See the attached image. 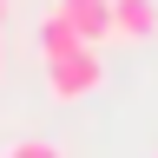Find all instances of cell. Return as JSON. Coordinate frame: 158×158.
I'll list each match as a JSON object with an SVG mask.
<instances>
[{
	"mask_svg": "<svg viewBox=\"0 0 158 158\" xmlns=\"http://www.w3.org/2000/svg\"><path fill=\"white\" fill-rule=\"evenodd\" d=\"M106 86V53L99 46H73L46 59V99L53 106H86V99Z\"/></svg>",
	"mask_w": 158,
	"mask_h": 158,
	"instance_id": "1",
	"label": "cell"
},
{
	"mask_svg": "<svg viewBox=\"0 0 158 158\" xmlns=\"http://www.w3.org/2000/svg\"><path fill=\"white\" fill-rule=\"evenodd\" d=\"M46 13H59L79 40H92V46H106V40H112V0H53Z\"/></svg>",
	"mask_w": 158,
	"mask_h": 158,
	"instance_id": "2",
	"label": "cell"
},
{
	"mask_svg": "<svg viewBox=\"0 0 158 158\" xmlns=\"http://www.w3.org/2000/svg\"><path fill=\"white\" fill-rule=\"evenodd\" d=\"M158 33V0H112V40H152Z\"/></svg>",
	"mask_w": 158,
	"mask_h": 158,
	"instance_id": "3",
	"label": "cell"
},
{
	"mask_svg": "<svg viewBox=\"0 0 158 158\" xmlns=\"http://www.w3.org/2000/svg\"><path fill=\"white\" fill-rule=\"evenodd\" d=\"M73 46H92V40H79L59 13H46L40 20V59H53V53H73Z\"/></svg>",
	"mask_w": 158,
	"mask_h": 158,
	"instance_id": "4",
	"label": "cell"
},
{
	"mask_svg": "<svg viewBox=\"0 0 158 158\" xmlns=\"http://www.w3.org/2000/svg\"><path fill=\"white\" fill-rule=\"evenodd\" d=\"M0 158H66V145H53V138H13Z\"/></svg>",
	"mask_w": 158,
	"mask_h": 158,
	"instance_id": "5",
	"label": "cell"
},
{
	"mask_svg": "<svg viewBox=\"0 0 158 158\" xmlns=\"http://www.w3.org/2000/svg\"><path fill=\"white\" fill-rule=\"evenodd\" d=\"M0 73H7V46H0Z\"/></svg>",
	"mask_w": 158,
	"mask_h": 158,
	"instance_id": "6",
	"label": "cell"
},
{
	"mask_svg": "<svg viewBox=\"0 0 158 158\" xmlns=\"http://www.w3.org/2000/svg\"><path fill=\"white\" fill-rule=\"evenodd\" d=\"M0 20H7V0H0Z\"/></svg>",
	"mask_w": 158,
	"mask_h": 158,
	"instance_id": "7",
	"label": "cell"
}]
</instances>
